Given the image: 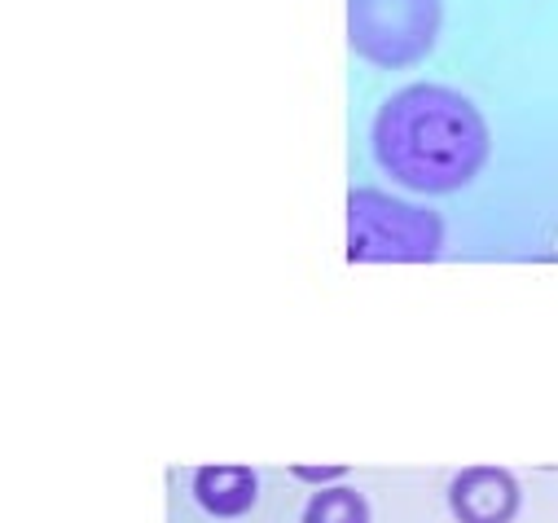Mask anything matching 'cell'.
Instances as JSON below:
<instances>
[{"label": "cell", "instance_id": "obj_7", "mask_svg": "<svg viewBox=\"0 0 558 523\" xmlns=\"http://www.w3.org/2000/svg\"><path fill=\"white\" fill-rule=\"evenodd\" d=\"M291 475L304 484H335L339 475H348V466H291Z\"/></svg>", "mask_w": 558, "mask_h": 523}, {"label": "cell", "instance_id": "obj_3", "mask_svg": "<svg viewBox=\"0 0 558 523\" xmlns=\"http://www.w3.org/2000/svg\"><path fill=\"white\" fill-rule=\"evenodd\" d=\"M445 23V0H348V45L378 71L423 62Z\"/></svg>", "mask_w": 558, "mask_h": 523}, {"label": "cell", "instance_id": "obj_6", "mask_svg": "<svg viewBox=\"0 0 558 523\" xmlns=\"http://www.w3.org/2000/svg\"><path fill=\"white\" fill-rule=\"evenodd\" d=\"M300 523H369V501L348 484H326L308 497Z\"/></svg>", "mask_w": 558, "mask_h": 523}, {"label": "cell", "instance_id": "obj_2", "mask_svg": "<svg viewBox=\"0 0 558 523\" xmlns=\"http://www.w3.org/2000/svg\"><path fill=\"white\" fill-rule=\"evenodd\" d=\"M445 251V220L383 190L348 194V265H432Z\"/></svg>", "mask_w": 558, "mask_h": 523}, {"label": "cell", "instance_id": "obj_1", "mask_svg": "<svg viewBox=\"0 0 558 523\" xmlns=\"http://www.w3.org/2000/svg\"><path fill=\"white\" fill-rule=\"evenodd\" d=\"M369 150L387 181L409 194H458L488 163V123L471 97L445 84L396 88L369 123Z\"/></svg>", "mask_w": 558, "mask_h": 523}, {"label": "cell", "instance_id": "obj_5", "mask_svg": "<svg viewBox=\"0 0 558 523\" xmlns=\"http://www.w3.org/2000/svg\"><path fill=\"white\" fill-rule=\"evenodd\" d=\"M190 492L211 519H242L259 497V475L251 466H198Z\"/></svg>", "mask_w": 558, "mask_h": 523}, {"label": "cell", "instance_id": "obj_4", "mask_svg": "<svg viewBox=\"0 0 558 523\" xmlns=\"http://www.w3.org/2000/svg\"><path fill=\"white\" fill-rule=\"evenodd\" d=\"M449 514L458 523H514L523 488L506 466H466L449 479Z\"/></svg>", "mask_w": 558, "mask_h": 523}]
</instances>
